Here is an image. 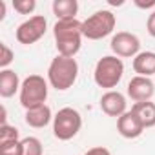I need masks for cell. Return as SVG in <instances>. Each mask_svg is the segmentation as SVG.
<instances>
[{"mask_svg": "<svg viewBox=\"0 0 155 155\" xmlns=\"http://www.w3.org/2000/svg\"><path fill=\"white\" fill-rule=\"evenodd\" d=\"M53 37L58 55L75 58V55L79 53L82 46V22L77 18L57 20V24L53 26Z\"/></svg>", "mask_w": 155, "mask_h": 155, "instance_id": "cell-1", "label": "cell"}, {"mask_svg": "<svg viewBox=\"0 0 155 155\" xmlns=\"http://www.w3.org/2000/svg\"><path fill=\"white\" fill-rule=\"evenodd\" d=\"M77 77H79V64L75 58H68L62 55H57L48 68V82L57 90V91H66L69 90Z\"/></svg>", "mask_w": 155, "mask_h": 155, "instance_id": "cell-2", "label": "cell"}, {"mask_svg": "<svg viewBox=\"0 0 155 155\" xmlns=\"http://www.w3.org/2000/svg\"><path fill=\"white\" fill-rule=\"evenodd\" d=\"M122 75H124L122 60L115 55H106L97 62L95 71H93V79H95V84L99 88H104V90L111 91L120 82Z\"/></svg>", "mask_w": 155, "mask_h": 155, "instance_id": "cell-3", "label": "cell"}, {"mask_svg": "<svg viewBox=\"0 0 155 155\" xmlns=\"http://www.w3.org/2000/svg\"><path fill=\"white\" fill-rule=\"evenodd\" d=\"M115 24H117L115 15L108 9H101L82 22V35L88 40H101L113 33Z\"/></svg>", "mask_w": 155, "mask_h": 155, "instance_id": "cell-4", "label": "cell"}, {"mask_svg": "<svg viewBox=\"0 0 155 155\" xmlns=\"http://www.w3.org/2000/svg\"><path fill=\"white\" fill-rule=\"evenodd\" d=\"M48 99V81L40 75H29L20 86V104L26 110L42 106Z\"/></svg>", "mask_w": 155, "mask_h": 155, "instance_id": "cell-5", "label": "cell"}, {"mask_svg": "<svg viewBox=\"0 0 155 155\" xmlns=\"http://www.w3.org/2000/svg\"><path fill=\"white\" fill-rule=\"evenodd\" d=\"M82 128V117L75 108H62L53 117V133L58 140L73 139Z\"/></svg>", "mask_w": 155, "mask_h": 155, "instance_id": "cell-6", "label": "cell"}, {"mask_svg": "<svg viewBox=\"0 0 155 155\" xmlns=\"http://www.w3.org/2000/svg\"><path fill=\"white\" fill-rule=\"evenodd\" d=\"M48 20L42 15H35L17 28V40L24 46H31L46 35Z\"/></svg>", "mask_w": 155, "mask_h": 155, "instance_id": "cell-7", "label": "cell"}, {"mask_svg": "<svg viewBox=\"0 0 155 155\" xmlns=\"http://www.w3.org/2000/svg\"><path fill=\"white\" fill-rule=\"evenodd\" d=\"M110 48L111 51L115 53V57H122V58H128V57H137L140 53V40L137 35L133 33H128V31H119L117 35L111 37V42H110Z\"/></svg>", "mask_w": 155, "mask_h": 155, "instance_id": "cell-8", "label": "cell"}, {"mask_svg": "<svg viewBox=\"0 0 155 155\" xmlns=\"http://www.w3.org/2000/svg\"><path fill=\"white\" fill-rule=\"evenodd\" d=\"M126 91H128V97L133 102H146V101H151V97L155 93V84L151 82V79H148V77L135 75L128 82Z\"/></svg>", "mask_w": 155, "mask_h": 155, "instance_id": "cell-9", "label": "cell"}, {"mask_svg": "<svg viewBox=\"0 0 155 155\" xmlns=\"http://www.w3.org/2000/svg\"><path fill=\"white\" fill-rule=\"evenodd\" d=\"M128 102H126V97L120 93V91H115V90H111V91H106L102 97H101V110L106 113V115H110V117H120V115H124L128 110Z\"/></svg>", "mask_w": 155, "mask_h": 155, "instance_id": "cell-10", "label": "cell"}, {"mask_svg": "<svg viewBox=\"0 0 155 155\" xmlns=\"http://www.w3.org/2000/svg\"><path fill=\"white\" fill-rule=\"evenodd\" d=\"M117 131L124 139H137V137L142 135L144 126L133 111H126L124 115H120L117 119Z\"/></svg>", "mask_w": 155, "mask_h": 155, "instance_id": "cell-11", "label": "cell"}, {"mask_svg": "<svg viewBox=\"0 0 155 155\" xmlns=\"http://www.w3.org/2000/svg\"><path fill=\"white\" fill-rule=\"evenodd\" d=\"M20 79L18 73L13 69H2L0 71V97L9 99L17 91H20Z\"/></svg>", "mask_w": 155, "mask_h": 155, "instance_id": "cell-12", "label": "cell"}, {"mask_svg": "<svg viewBox=\"0 0 155 155\" xmlns=\"http://www.w3.org/2000/svg\"><path fill=\"white\" fill-rule=\"evenodd\" d=\"M26 124L28 126H31V128H46L49 122H51V119H53V115H51V110H49V106H46V104H42V106H37V108H31V110H26Z\"/></svg>", "mask_w": 155, "mask_h": 155, "instance_id": "cell-13", "label": "cell"}, {"mask_svg": "<svg viewBox=\"0 0 155 155\" xmlns=\"http://www.w3.org/2000/svg\"><path fill=\"white\" fill-rule=\"evenodd\" d=\"M133 71L139 77H150L155 73V53L153 51H140L133 58Z\"/></svg>", "mask_w": 155, "mask_h": 155, "instance_id": "cell-14", "label": "cell"}, {"mask_svg": "<svg viewBox=\"0 0 155 155\" xmlns=\"http://www.w3.org/2000/svg\"><path fill=\"white\" fill-rule=\"evenodd\" d=\"M131 111L139 117V120L142 122L144 130L155 126V102H151V101L135 102V104L131 106Z\"/></svg>", "mask_w": 155, "mask_h": 155, "instance_id": "cell-15", "label": "cell"}, {"mask_svg": "<svg viewBox=\"0 0 155 155\" xmlns=\"http://www.w3.org/2000/svg\"><path fill=\"white\" fill-rule=\"evenodd\" d=\"M51 8L58 20L77 18V13H79V2L77 0H55Z\"/></svg>", "mask_w": 155, "mask_h": 155, "instance_id": "cell-16", "label": "cell"}, {"mask_svg": "<svg viewBox=\"0 0 155 155\" xmlns=\"http://www.w3.org/2000/svg\"><path fill=\"white\" fill-rule=\"evenodd\" d=\"M0 155H24L22 140H11L0 144Z\"/></svg>", "mask_w": 155, "mask_h": 155, "instance_id": "cell-17", "label": "cell"}, {"mask_svg": "<svg viewBox=\"0 0 155 155\" xmlns=\"http://www.w3.org/2000/svg\"><path fill=\"white\" fill-rule=\"evenodd\" d=\"M24 144V155H42V142L37 137H26L22 139Z\"/></svg>", "mask_w": 155, "mask_h": 155, "instance_id": "cell-18", "label": "cell"}, {"mask_svg": "<svg viewBox=\"0 0 155 155\" xmlns=\"http://www.w3.org/2000/svg\"><path fill=\"white\" fill-rule=\"evenodd\" d=\"M11 140H18V130L15 126H9V124L0 126V144L11 142Z\"/></svg>", "mask_w": 155, "mask_h": 155, "instance_id": "cell-19", "label": "cell"}, {"mask_svg": "<svg viewBox=\"0 0 155 155\" xmlns=\"http://www.w3.org/2000/svg\"><path fill=\"white\" fill-rule=\"evenodd\" d=\"M13 8H15V11L20 13V15H29V13L35 11L37 2H35V0H15V2H13Z\"/></svg>", "mask_w": 155, "mask_h": 155, "instance_id": "cell-20", "label": "cell"}, {"mask_svg": "<svg viewBox=\"0 0 155 155\" xmlns=\"http://www.w3.org/2000/svg\"><path fill=\"white\" fill-rule=\"evenodd\" d=\"M0 51H2V55H0V68L2 69H8V66L13 62V58H15V53H13V49L6 44V42H2L0 44Z\"/></svg>", "mask_w": 155, "mask_h": 155, "instance_id": "cell-21", "label": "cell"}, {"mask_svg": "<svg viewBox=\"0 0 155 155\" xmlns=\"http://www.w3.org/2000/svg\"><path fill=\"white\" fill-rule=\"evenodd\" d=\"M146 29H148V33L155 38V9L150 13V17H148V22H146Z\"/></svg>", "mask_w": 155, "mask_h": 155, "instance_id": "cell-22", "label": "cell"}, {"mask_svg": "<svg viewBox=\"0 0 155 155\" xmlns=\"http://www.w3.org/2000/svg\"><path fill=\"white\" fill-rule=\"evenodd\" d=\"M84 155H111V153H110V150L104 148V146H95V148H90Z\"/></svg>", "mask_w": 155, "mask_h": 155, "instance_id": "cell-23", "label": "cell"}, {"mask_svg": "<svg viewBox=\"0 0 155 155\" xmlns=\"http://www.w3.org/2000/svg\"><path fill=\"white\" fill-rule=\"evenodd\" d=\"M135 6H137V8H142V9L153 8V6H155V0H148V2H144V0H135Z\"/></svg>", "mask_w": 155, "mask_h": 155, "instance_id": "cell-24", "label": "cell"}, {"mask_svg": "<svg viewBox=\"0 0 155 155\" xmlns=\"http://www.w3.org/2000/svg\"><path fill=\"white\" fill-rule=\"evenodd\" d=\"M6 17V2H0V20Z\"/></svg>", "mask_w": 155, "mask_h": 155, "instance_id": "cell-25", "label": "cell"}]
</instances>
